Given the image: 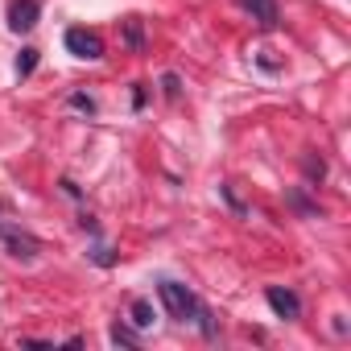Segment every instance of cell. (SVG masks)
I'll use <instances>...</instances> for the list:
<instances>
[{"label":"cell","instance_id":"12","mask_svg":"<svg viewBox=\"0 0 351 351\" xmlns=\"http://www.w3.org/2000/svg\"><path fill=\"white\" fill-rule=\"evenodd\" d=\"M161 87H165V95H169V99H178V75H165V79H161Z\"/></svg>","mask_w":351,"mask_h":351},{"label":"cell","instance_id":"2","mask_svg":"<svg viewBox=\"0 0 351 351\" xmlns=\"http://www.w3.org/2000/svg\"><path fill=\"white\" fill-rule=\"evenodd\" d=\"M0 244L9 248L13 261H38V252H42L38 236H29V232H21V228H9V223H0Z\"/></svg>","mask_w":351,"mask_h":351},{"label":"cell","instance_id":"9","mask_svg":"<svg viewBox=\"0 0 351 351\" xmlns=\"http://www.w3.org/2000/svg\"><path fill=\"white\" fill-rule=\"evenodd\" d=\"M34 66H38V50H34V46H25V50H21V58H17V75H21V79H29V75H34Z\"/></svg>","mask_w":351,"mask_h":351},{"label":"cell","instance_id":"6","mask_svg":"<svg viewBox=\"0 0 351 351\" xmlns=\"http://www.w3.org/2000/svg\"><path fill=\"white\" fill-rule=\"evenodd\" d=\"M240 5L252 13V21H256L261 29H277V21H281V13H277V0H240Z\"/></svg>","mask_w":351,"mask_h":351},{"label":"cell","instance_id":"13","mask_svg":"<svg viewBox=\"0 0 351 351\" xmlns=\"http://www.w3.org/2000/svg\"><path fill=\"white\" fill-rule=\"evenodd\" d=\"M306 173H310V178H322L326 169H322V161H314V157H310V161H306Z\"/></svg>","mask_w":351,"mask_h":351},{"label":"cell","instance_id":"11","mask_svg":"<svg viewBox=\"0 0 351 351\" xmlns=\"http://www.w3.org/2000/svg\"><path fill=\"white\" fill-rule=\"evenodd\" d=\"M112 339H116V343H128V347H136V335H132L128 326H120V322L112 326Z\"/></svg>","mask_w":351,"mask_h":351},{"label":"cell","instance_id":"1","mask_svg":"<svg viewBox=\"0 0 351 351\" xmlns=\"http://www.w3.org/2000/svg\"><path fill=\"white\" fill-rule=\"evenodd\" d=\"M157 293H161L165 314H169V318H178V322H195V318H199V310H203V302H199L186 285H178V281H161V285H157Z\"/></svg>","mask_w":351,"mask_h":351},{"label":"cell","instance_id":"10","mask_svg":"<svg viewBox=\"0 0 351 351\" xmlns=\"http://www.w3.org/2000/svg\"><path fill=\"white\" fill-rule=\"evenodd\" d=\"M71 108L91 116V112H95V99H91V95H83V91H75V95H71Z\"/></svg>","mask_w":351,"mask_h":351},{"label":"cell","instance_id":"7","mask_svg":"<svg viewBox=\"0 0 351 351\" xmlns=\"http://www.w3.org/2000/svg\"><path fill=\"white\" fill-rule=\"evenodd\" d=\"M128 314H132V326H136V330H145V326H153V302H145V298H136Z\"/></svg>","mask_w":351,"mask_h":351},{"label":"cell","instance_id":"8","mask_svg":"<svg viewBox=\"0 0 351 351\" xmlns=\"http://www.w3.org/2000/svg\"><path fill=\"white\" fill-rule=\"evenodd\" d=\"M124 38H128V46H132V50H141V46H145V29H141V21H136V17H128V21H124Z\"/></svg>","mask_w":351,"mask_h":351},{"label":"cell","instance_id":"5","mask_svg":"<svg viewBox=\"0 0 351 351\" xmlns=\"http://www.w3.org/2000/svg\"><path fill=\"white\" fill-rule=\"evenodd\" d=\"M38 13H42L38 0H13L9 5V29L13 34H29L38 25Z\"/></svg>","mask_w":351,"mask_h":351},{"label":"cell","instance_id":"4","mask_svg":"<svg viewBox=\"0 0 351 351\" xmlns=\"http://www.w3.org/2000/svg\"><path fill=\"white\" fill-rule=\"evenodd\" d=\"M265 302L273 306L277 318H302V298L293 289H281V285H269L265 289Z\"/></svg>","mask_w":351,"mask_h":351},{"label":"cell","instance_id":"3","mask_svg":"<svg viewBox=\"0 0 351 351\" xmlns=\"http://www.w3.org/2000/svg\"><path fill=\"white\" fill-rule=\"evenodd\" d=\"M66 50L75 54V58H87V62H95V58H104V38L95 34V29H66Z\"/></svg>","mask_w":351,"mask_h":351}]
</instances>
